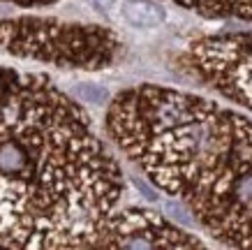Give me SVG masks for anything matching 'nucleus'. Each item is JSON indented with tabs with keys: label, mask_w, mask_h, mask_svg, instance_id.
I'll use <instances>...</instances> for the list:
<instances>
[{
	"label": "nucleus",
	"mask_w": 252,
	"mask_h": 250,
	"mask_svg": "<svg viewBox=\"0 0 252 250\" xmlns=\"http://www.w3.org/2000/svg\"><path fill=\"white\" fill-rule=\"evenodd\" d=\"M118 12L123 21L137 31H155L167 21V9L158 0H123Z\"/></svg>",
	"instance_id": "nucleus-6"
},
{
	"label": "nucleus",
	"mask_w": 252,
	"mask_h": 250,
	"mask_svg": "<svg viewBox=\"0 0 252 250\" xmlns=\"http://www.w3.org/2000/svg\"><path fill=\"white\" fill-rule=\"evenodd\" d=\"M0 51L58 70L99 72L116 65L123 42L99 23L58 16H0Z\"/></svg>",
	"instance_id": "nucleus-3"
},
{
	"label": "nucleus",
	"mask_w": 252,
	"mask_h": 250,
	"mask_svg": "<svg viewBox=\"0 0 252 250\" xmlns=\"http://www.w3.org/2000/svg\"><path fill=\"white\" fill-rule=\"evenodd\" d=\"M121 197L118 160L84 105L0 65V250H86Z\"/></svg>",
	"instance_id": "nucleus-1"
},
{
	"label": "nucleus",
	"mask_w": 252,
	"mask_h": 250,
	"mask_svg": "<svg viewBox=\"0 0 252 250\" xmlns=\"http://www.w3.org/2000/svg\"><path fill=\"white\" fill-rule=\"evenodd\" d=\"M88 2L97 9L99 14H107V16H111L118 9V0H88Z\"/></svg>",
	"instance_id": "nucleus-8"
},
{
	"label": "nucleus",
	"mask_w": 252,
	"mask_h": 250,
	"mask_svg": "<svg viewBox=\"0 0 252 250\" xmlns=\"http://www.w3.org/2000/svg\"><path fill=\"white\" fill-rule=\"evenodd\" d=\"M0 2H7V5H14V7L37 9V7H49V5H56L58 0H0Z\"/></svg>",
	"instance_id": "nucleus-7"
},
{
	"label": "nucleus",
	"mask_w": 252,
	"mask_h": 250,
	"mask_svg": "<svg viewBox=\"0 0 252 250\" xmlns=\"http://www.w3.org/2000/svg\"><path fill=\"white\" fill-rule=\"evenodd\" d=\"M208 19H236L252 23V0H169Z\"/></svg>",
	"instance_id": "nucleus-5"
},
{
	"label": "nucleus",
	"mask_w": 252,
	"mask_h": 250,
	"mask_svg": "<svg viewBox=\"0 0 252 250\" xmlns=\"http://www.w3.org/2000/svg\"><path fill=\"white\" fill-rule=\"evenodd\" d=\"M109 142L190 215L252 250V114L194 91L139 83L104 114Z\"/></svg>",
	"instance_id": "nucleus-2"
},
{
	"label": "nucleus",
	"mask_w": 252,
	"mask_h": 250,
	"mask_svg": "<svg viewBox=\"0 0 252 250\" xmlns=\"http://www.w3.org/2000/svg\"><path fill=\"white\" fill-rule=\"evenodd\" d=\"M178 63L218 100L252 114V31L194 37Z\"/></svg>",
	"instance_id": "nucleus-4"
}]
</instances>
